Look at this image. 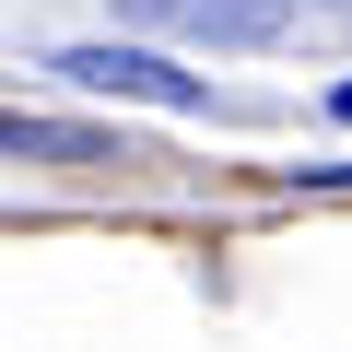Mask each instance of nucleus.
<instances>
[{
	"label": "nucleus",
	"mask_w": 352,
	"mask_h": 352,
	"mask_svg": "<svg viewBox=\"0 0 352 352\" xmlns=\"http://www.w3.org/2000/svg\"><path fill=\"white\" fill-rule=\"evenodd\" d=\"M59 82H82V94H129V106H176V118H200L212 94H200V71H164L153 47H59L47 59Z\"/></svg>",
	"instance_id": "obj_1"
},
{
	"label": "nucleus",
	"mask_w": 352,
	"mask_h": 352,
	"mask_svg": "<svg viewBox=\"0 0 352 352\" xmlns=\"http://www.w3.org/2000/svg\"><path fill=\"white\" fill-rule=\"evenodd\" d=\"M141 24L212 36V47H270V36L294 24V0H141Z\"/></svg>",
	"instance_id": "obj_2"
}]
</instances>
